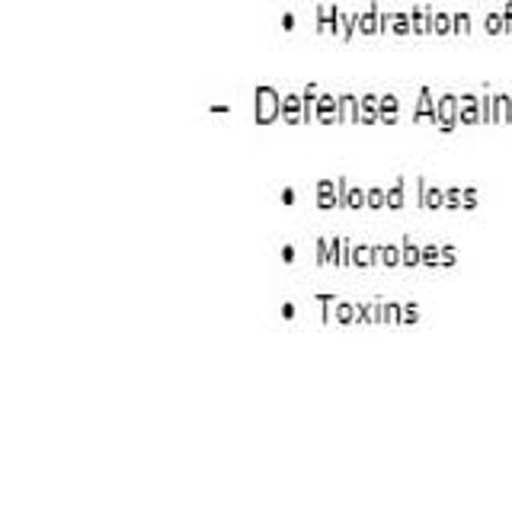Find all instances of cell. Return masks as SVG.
I'll list each match as a JSON object with an SVG mask.
<instances>
[{"label":"cell","mask_w":512,"mask_h":512,"mask_svg":"<svg viewBox=\"0 0 512 512\" xmlns=\"http://www.w3.org/2000/svg\"><path fill=\"white\" fill-rule=\"evenodd\" d=\"M253 119L256 125H272L282 119V96L276 87H256L253 93Z\"/></svg>","instance_id":"6da1fadb"},{"label":"cell","mask_w":512,"mask_h":512,"mask_svg":"<svg viewBox=\"0 0 512 512\" xmlns=\"http://www.w3.org/2000/svg\"><path fill=\"white\" fill-rule=\"evenodd\" d=\"M317 122L320 125H340V96H333V93L317 96Z\"/></svg>","instance_id":"7a4b0ae2"},{"label":"cell","mask_w":512,"mask_h":512,"mask_svg":"<svg viewBox=\"0 0 512 512\" xmlns=\"http://www.w3.org/2000/svg\"><path fill=\"white\" fill-rule=\"evenodd\" d=\"M282 122H285V125H301V122H304L301 93H285V96H282Z\"/></svg>","instance_id":"3957f363"},{"label":"cell","mask_w":512,"mask_h":512,"mask_svg":"<svg viewBox=\"0 0 512 512\" xmlns=\"http://www.w3.org/2000/svg\"><path fill=\"white\" fill-rule=\"evenodd\" d=\"M340 125H359V96L340 93Z\"/></svg>","instance_id":"277c9868"},{"label":"cell","mask_w":512,"mask_h":512,"mask_svg":"<svg viewBox=\"0 0 512 512\" xmlns=\"http://www.w3.org/2000/svg\"><path fill=\"white\" fill-rule=\"evenodd\" d=\"M381 119V100L375 93H365L362 100H359V122L362 125H372Z\"/></svg>","instance_id":"5b68a950"},{"label":"cell","mask_w":512,"mask_h":512,"mask_svg":"<svg viewBox=\"0 0 512 512\" xmlns=\"http://www.w3.org/2000/svg\"><path fill=\"white\" fill-rule=\"evenodd\" d=\"M375 256H381V250H378V247L352 244V253H349V266H356V269H365L368 263L375 260Z\"/></svg>","instance_id":"8992f818"},{"label":"cell","mask_w":512,"mask_h":512,"mask_svg":"<svg viewBox=\"0 0 512 512\" xmlns=\"http://www.w3.org/2000/svg\"><path fill=\"white\" fill-rule=\"evenodd\" d=\"M336 13H340V7L320 4L317 7V32H333V36H336Z\"/></svg>","instance_id":"52a82bcc"},{"label":"cell","mask_w":512,"mask_h":512,"mask_svg":"<svg viewBox=\"0 0 512 512\" xmlns=\"http://www.w3.org/2000/svg\"><path fill=\"white\" fill-rule=\"evenodd\" d=\"M343 208H352V212H359V208H368V192H362L359 186L349 183L346 196H343Z\"/></svg>","instance_id":"ba28073f"},{"label":"cell","mask_w":512,"mask_h":512,"mask_svg":"<svg viewBox=\"0 0 512 512\" xmlns=\"http://www.w3.org/2000/svg\"><path fill=\"white\" fill-rule=\"evenodd\" d=\"M333 320H336V324H356V304H352V301H336L333 304Z\"/></svg>","instance_id":"9c48e42d"},{"label":"cell","mask_w":512,"mask_h":512,"mask_svg":"<svg viewBox=\"0 0 512 512\" xmlns=\"http://www.w3.org/2000/svg\"><path fill=\"white\" fill-rule=\"evenodd\" d=\"M359 20V32H365V36H372V32L381 29V20H378V7H372L368 13H356Z\"/></svg>","instance_id":"30bf717a"},{"label":"cell","mask_w":512,"mask_h":512,"mask_svg":"<svg viewBox=\"0 0 512 512\" xmlns=\"http://www.w3.org/2000/svg\"><path fill=\"white\" fill-rule=\"evenodd\" d=\"M317 208H320V212H333V208H340V196H336V189H317Z\"/></svg>","instance_id":"8fae6325"},{"label":"cell","mask_w":512,"mask_h":512,"mask_svg":"<svg viewBox=\"0 0 512 512\" xmlns=\"http://www.w3.org/2000/svg\"><path fill=\"white\" fill-rule=\"evenodd\" d=\"M384 205H388V192H384V189H368V208H375V212H378V208H384Z\"/></svg>","instance_id":"7c38bea8"},{"label":"cell","mask_w":512,"mask_h":512,"mask_svg":"<svg viewBox=\"0 0 512 512\" xmlns=\"http://www.w3.org/2000/svg\"><path fill=\"white\" fill-rule=\"evenodd\" d=\"M317 266H330V237L317 240Z\"/></svg>","instance_id":"4fadbf2b"},{"label":"cell","mask_w":512,"mask_h":512,"mask_svg":"<svg viewBox=\"0 0 512 512\" xmlns=\"http://www.w3.org/2000/svg\"><path fill=\"white\" fill-rule=\"evenodd\" d=\"M394 112H397V100H394V96H384V100H381V119L394 122Z\"/></svg>","instance_id":"5bb4252c"},{"label":"cell","mask_w":512,"mask_h":512,"mask_svg":"<svg viewBox=\"0 0 512 512\" xmlns=\"http://www.w3.org/2000/svg\"><path fill=\"white\" fill-rule=\"evenodd\" d=\"M400 199H404V196H400V186H394L388 192V208H400Z\"/></svg>","instance_id":"9a60e30c"},{"label":"cell","mask_w":512,"mask_h":512,"mask_svg":"<svg viewBox=\"0 0 512 512\" xmlns=\"http://www.w3.org/2000/svg\"><path fill=\"white\" fill-rule=\"evenodd\" d=\"M384 263H388V266L397 263V250L394 247H384Z\"/></svg>","instance_id":"2e32d148"},{"label":"cell","mask_w":512,"mask_h":512,"mask_svg":"<svg viewBox=\"0 0 512 512\" xmlns=\"http://www.w3.org/2000/svg\"><path fill=\"white\" fill-rule=\"evenodd\" d=\"M282 260H285V263H292V260H295V247H292V244H288V247L282 250Z\"/></svg>","instance_id":"e0dca14e"},{"label":"cell","mask_w":512,"mask_h":512,"mask_svg":"<svg viewBox=\"0 0 512 512\" xmlns=\"http://www.w3.org/2000/svg\"><path fill=\"white\" fill-rule=\"evenodd\" d=\"M404 263H416V250H413V247H407V253H404Z\"/></svg>","instance_id":"ac0fdd59"}]
</instances>
